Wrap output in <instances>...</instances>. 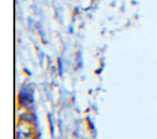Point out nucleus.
Returning <instances> with one entry per match:
<instances>
[{"mask_svg": "<svg viewBox=\"0 0 157 139\" xmlns=\"http://www.w3.org/2000/svg\"><path fill=\"white\" fill-rule=\"evenodd\" d=\"M21 120L24 121V122H31V120H32V119H31V116H29V113L26 111V112H25L23 116H21Z\"/></svg>", "mask_w": 157, "mask_h": 139, "instance_id": "obj_1", "label": "nucleus"}]
</instances>
